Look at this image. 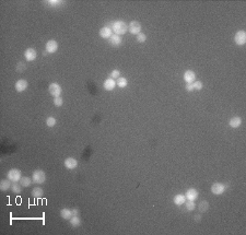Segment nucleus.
I'll return each instance as SVG.
<instances>
[{
    "label": "nucleus",
    "instance_id": "6",
    "mask_svg": "<svg viewBox=\"0 0 246 235\" xmlns=\"http://www.w3.org/2000/svg\"><path fill=\"white\" fill-rule=\"evenodd\" d=\"M141 29L142 27L138 21H131L128 25V32H130L132 35H138L139 33H141Z\"/></svg>",
    "mask_w": 246,
    "mask_h": 235
},
{
    "label": "nucleus",
    "instance_id": "7",
    "mask_svg": "<svg viewBox=\"0 0 246 235\" xmlns=\"http://www.w3.org/2000/svg\"><path fill=\"white\" fill-rule=\"evenodd\" d=\"M225 185L222 184V183H214V184L211 186V193H213V195H222V193L225 191Z\"/></svg>",
    "mask_w": 246,
    "mask_h": 235
},
{
    "label": "nucleus",
    "instance_id": "27",
    "mask_svg": "<svg viewBox=\"0 0 246 235\" xmlns=\"http://www.w3.org/2000/svg\"><path fill=\"white\" fill-rule=\"evenodd\" d=\"M185 207H186L187 211H194L196 209V203H195V201L187 200V202H185Z\"/></svg>",
    "mask_w": 246,
    "mask_h": 235
},
{
    "label": "nucleus",
    "instance_id": "14",
    "mask_svg": "<svg viewBox=\"0 0 246 235\" xmlns=\"http://www.w3.org/2000/svg\"><path fill=\"white\" fill-rule=\"evenodd\" d=\"M184 81L186 83H194L196 81V73L193 70H186L184 72Z\"/></svg>",
    "mask_w": 246,
    "mask_h": 235
},
{
    "label": "nucleus",
    "instance_id": "30",
    "mask_svg": "<svg viewBox=\"0 0 246 235\" xmlns=\"http://www.w3.org/2000/svg\"><path fill=\"white\" fill-rule=\"evenodd\" d=\"M137 36V42L138 43H145V41H147V35H145V33H139L138 35H136Z\"/></svg>",
    "mask_w": 246,
    "mask_h": 235
},
{
    "label": "nucleus",
    "instance_id": "24",
    "mask_svg": "<svg viewBox=\"0 0 246 235\" xmlns=\"http://www.w3.org/2000/svg\"><path fill=\"white\" fill-rule=\"evenodd\" d=\"M20 182H17V183H12V186H11V190L13 191L14 193H21L22 191V185L19 184Z\"/></svg>",
    "mask_w": 246,
    "mask_h": 235
},
{
    "label": "nucleus",
    "instance_id": "23",
    "mask_svg": "<svg viewBox=\"0 0 246 235\" xmlns=\"http://www.w3.org/2000/svg\"><path fill=\"white\" fill-rule=\"evenodd\" d=\"M116 84H117V86L124 89V88H126V86H128V81H127V79H126V78L119 77L118 79H117V81H116Z\"/></svg>",
    "mask_w": 246,
    "mask_h": 235
},
{
    "label": "nucleus",
    "instance_id": "9",
    "mask_svg": "<svg viewBox=\"0 0 246 235\" xmlns=\"http://www.w3.org/2000/svg\"><path fill=\"white\" fill-rule=\"evenodd\" d=\"M27 86H29V83H27V80L20 79V80H18V81L16 82V86H14V88H16L17 92L22 93V92H24V91L27 90Z\"/></svg>",
    "mask_w": 246,
    "mask_h": 235
},
{
    "label": "nucleus",
    "instance_id": "16",
    "mask_svg": "<svg viewBox=\"0 0 246 235\" xmlns=\"http://www.w3.org/2000/svg\"><path fill=\"white\" fill-rule=\"evenodd\" d=\"M108 42H110V44L112 45V46L118 47L119 45H121V43H123V40H121V37L119 35L113 34V35L110 37V40H108Z\"/></svg>",
    "mask_w": 246,
    "mask_h": 235
},
{
    "label": "nucleus",
    "instance_id": "12",
    "mask_svg": "<svg viewBox=\"0 0 246 235\" xmlns=\"http://www.w3.org/2000/svg\"><path fill=\"white\" fill-rule=\"evenodd\" d=\"M24 57L27 61H34L36 59V57H37V51L34 48H27L24 51Z\"/></svg>",
    "mask_w": 246,
    "mask_h": 235
},
{
    "label": "nucleus",
    "instance_id": "33",
    "mask_svg": "<svg viewBox=\"0 0 246 235\" xmlns=\"http://www.w3.org/2000/svg\"><path fill=\"white\" fill-rule=\"evenodd\" d=\"M121 77V71L118 70V69H115V70H113L112 72H111L110 75V78H112V79H118V78Z\"/></svg>",
    "mask_w": 246,
    "mask_h": 235
},
{
    "label": "nucleus",
    "instance_id": "18",
    "mask_svg": "<svg viewBox=\"0 0 246 235\" xmlns=\"http://www.w3.org/2000/svg\"><path fill=\"white\" fill-rule=\"evenodd\" d=\"M173 202L176 206H182V204H184L185 202H186V197H185V195H183V193H178V195H176L175 197L173 198Z\"/></svg>",
    "mask_w": 246,
    "mask_h": 235
},
{
    "label": "nucleus",
    "instance_id": "32",
    "mask_svg": "<svg viewBox=\"0 0 246 235\" xmlns=\"http://www.w3.org/2000/svg\"><path fill=\"white\" fill-rule=\"evenodd\" d=\"M62 104H64V100L62 97H54V105L56 107H60V106H62Z\"/></svg>",
    "mask_w": 246,
    "mask_h": 235
},
{
    "label": "nucleus",
    "instance_id": "26",
    "mask_svg": "<svg viewBox=\"0 0 246 235\" xmlns=\"http://www.w3.org/2000/svg\"><path fill=\"white\" fill-rule=\"evenodd\" d=\"M57 124V120H56V118L54 116H49V117H47V119H46V125H47V127H49V128H53L54 126Z\"/></svg>",
    "mask_w": 246,
    "mask_h": 235
},
{
    "label": "nucleus",
    "instance_id": "3",
    "mask_svg": "<svg viewBox=\"0 0 246 235\" xmlns=\"http://www.w3.org/2000/svg\"><path fill=\"white\" fill-rule=\"evenodd\" d=\"M48 92H49V94H51L53 97H59L60 95H62V88L60 86L59 83L53 82V83L49 84Z\"/></svg>",
    "mask_w": 246,
    "mask_h": 235
},
{
    "label": "nucleus",
    "instance_id": "34",
    "mask_svg": "<svg viewBox=\"0 0 246 235\" xmlns=\"http://www.w3.org/2000/svg\"><path fill=\"white\" fill-rule=\"evenodd\" d=\"M25 69V66L23 62H19L18 65H17V71H19V72H21V71H23Z\"/></svg>",
    "mask_w": 246,
    "mask_h": 235
},
{
    "label": "nucleus",
    "instance_id": "25",
    "mask_svg": "<svg viewBox=\"0 0 246 235\" xmlns=\"http://www.w3.org/2000/svg\"><path fill=\"white\" fill-rule=\"evenodd\" d=\"M70 224L72 226H79L81 224V219L78 215H72L70 219Z\"/></svg>",
    "mask_w": 246,
    "mask_h": 235
},
{
    "label": "nucleus",
    "instance_id": "35",
    "mask_svg": "<svg viewBox=\"0 0 246 235\" xmlns=\"http://www.w3.org/2000/svg\"><path fill=\"white\" fill-rule=\"evenodd\" d=\"M71 211H72V215H78V214H79V209H78V208L71 209Z\"/></svg>",
    "mask_w": 246,
    "mask_h": 235
},
{
    "label": "nucleus",
    "instance_id": "15",
    "mask_svg": "<svg viewBox=\"0 0 246 235\" xmlns=\"http://www.w3.org/2000/svg\"><path fill=\"white\" fill-rule=\"evenodd\" d=\"M64 165L68 169H75L78 166V161L75 158H67L64 161Z\"/></svg>",
    "mask_w": 246,
    "mask_h": 235
},
{
    "label": "nucleus",
    "instance_id": "11",
    "mask_svg": "<svg viewBox=\"0 0 246 235\" xmlns=\"http://www.w3.org/2000/svg\"><path fill=\"white\" fill-rule=\"evenodd\" d=\"M99 35L104 40H110V37L113 35V31L110 27H103L99 31Z\"/></svg>",
    "mask_w": 246,
    "mask_h": 235
},
{
    "label": "nucleus",
    "instance_id": "5",
    "mask_svg": "<svg viewBox=\"0 0 246 235\" xmlns=\"http://www.w3.org/2000/svg\"><path fill=\"white\" fill-rule=\"evenodd\" d=\"M234 43L237 46H243L246 44V32L241 30V31H237L236 34L234 35Z\"/></svg>",
    "mask_w": 246,
    "mask_h": 235
},
{
    "label": "nucleus",
    "instance_id": "4",
    "mask_svg": "<svg viewBox=\"0 0 246 235\" xmlns=\"http://www.w3.org/2000/svg\"><path fill=\"white\" fill-rule=\"evenodd\" d=\"M7 178L11 180L12 183L20 182V179L22 178V173H21V171L18 169H11L7 173Z\"/></svg>",
    "mask_w": 246,
    "mask_h": 235
},
{
    "label": "nucleus",
    "instance_id": "17",
    "mask_svg": "<svg viewBox=\"0 0 246 235\" xmlns=\"http://www.w3.org/2000/svg\"><path fill=\"white\" fill-rule=\"evenodd\" d=\"M229 125H230V127L233 128V129H236V128H239V126L242 125V118L239 116L232 117V118L230 119V121H229Z\"/></svg>",
    "mask_w": 246,
    "mask_h": 235
},
{
    "label": "nucleus",
    "instance_id": "36",
    "mask_svg": "<svg viewBox=\"0 0 246 235\" xmlns=\"http://www.w3.org/2000/svg\"><path fill=\"white\" fill-rule=\"evenodd\" d=\"M186 90L188 91V92H190V91H194V90H193V86H191V83H187V84H186Z\"/></svg>",
    "mask_w": 246,
    "mask_h": 235
},
{
    "label": "nucleus",
    "instance_id": "10",
    "mask_svg": "<svg viewBox=\"0 0 246 235\" xmlns=\"http://www.w3.org/2000/svg\"><path fill=\"white\" fill-rule=\"evenodd\" d=\"M199 196V193L196 188H189L187 189L186 193H185V197H186V200H190V201H195L196 199Z\"/></svg>",
    "mask_w": 246,
    "mask_h": 235
},
{
    "label": "nucleus",
    "instance_id": "28",
    "mask_svg": "<svg viewBox=\"0 0 246 235\" xmlns=\"http://www.w3.org/2000/svg\"><path fill=\"white\" fill-rule=\"evenodd\" d=\"M208 208H209V203H208V201H201L199 203V206H198V209H199V211L200 212H206L207 210H208Z\"/></svg>",
    "mask_w": 246,
    "mask_h": 235
},
{
    "label": "nucleus",
    "instance_id": "2",
    "mask_svg": "<svg viewBox=\"0 0 246 235\" xmlns=\"http://www.w3.org/2000/svg\"><path fill=\"white\" fill-rule=\"evenodd\" d=\"M32 179L35 184H44L46 182V173L42 169H35L32 174Z\"/></svg>",
    "mask_w": 246,
    "mask_h": 235
},
{
    "label": "nucleus",
    "instance_id": "29",
    "mask_svg": "<svg viewBox=\"0 0 246 235\" xmlns=\"http://www.w3.org/2000/svg\"><path fill=\"white\" fill-rule=\"evenodd\" d=\"M191 86H193V90H197V91L202 90V88H204V84L200 81H195L194 83H191Z\"/></svg>",
    "mask_w": 246,
    "mask_h": 235
},
{
    "label": "nucleus",
    "instance_id": "31",
    "mask_svg": "<svg viewBox=\"0 0 246 235\" xmlns=\"http://www.w3.org/2000/svg\"><path fill=\"white\" fill-rule=\"evenodd\" d=\"M47 3H48L51 7H58V6L62 5V1H60V0H48L47 1Z\"/></svg>",
    "mask_w": 246,
    "mask_h": 235
},
{
    "label": "nucleus",
    "instance_id": "19",
    "mask_svg": "<svg viewBox=\"0 0 246 235\" xmlns=\"http://www.w3.org/2000/svg\"><path fill=\"white\" fill-rule=\"evenodd\" d=\"M11 180L10 179H2L0 182V190L1 191H7L8 189H11Z\"/></svg>",
    "mask_w": 246,
    "mask_h": 235
},
{
    "label": "nucleus",
    "instance_id": "20",
    "mask_svg": "<svg viewBox=\"0 0 246 235\" xmlns=\"http://www.w3.org/2000/svg\"><path fill=\"white\" fill-rule=\"evenodd\" d=\"M60 217L64 220H70L72 217V211L69 208H64L60 210Z\"/></svg>",
    "mask_w": 246,
    "mask_h": 235
},
{
    "label": "nucleus",
    "instance_id": "21",
    "mask_svg": "<svg viewBox=\"0 0 246 235\" xmlns=\"http://www.w3.org/2000/svg\"><path fill=\"white\" fill-rule=\"evenodd\" d=\"M32 197L34 198H41L43 197V195H44V190H43L41 187H35V188L32 189Z\"/></svg>",
    "mask_w": 246,
    "mask_h": 235
},
{
    "label": "nucleus",
    "instance_id": "22",
    "mask_svg": "<svg viewBox=\"0 0 246 235\" xmlns=\"http://www.w3.org/2000/svg\"><path fill=\"white\" fill-rule=\"evenodd\" d=\"M32 182H33L32 177L30 178V177H27V176H22V178L20 179V184L22 185V187H30Z\"/></svg>",
    "mask_w": 246,
    "mask_h": 235
},
{
    "label": "nucleus",
    "instance_id": "13",
    "mask_svg": "<svg viewBox=\"0 0 246 235\" xmlns=\"http://www.w3.org/2000/svg\"><path fill=\"white\" fill-rule=\"evenodd\" d=\"M116 81H115L114 79H112V78H107V79L105 80V81L103 82V88L105 91H113L115 89V86H116Z\"/></svg>",
    "mask_w": 246,
    "mask_h": 235
},
{
    "label": "nucleus",
    "instance_id": "8",
    "mask_svg": "<svg viewBox=\"0 0 246 235\" xmlns=\"http://www.w3.org/2000/svg\"><path fill=\"white\" fill-rule=\"evenodd\" d=\"M45 49L48 54H54L58 51V43L55 40H49L45 45Z\"/></svg>",
    "mask_w": 246,
    "mask_h": 235
},
{
    "label": "nucleus",
    "instance_id": "1",
    "mask_svg": "<svg viewBox=\"0 0 246 235\" xmlns=\"http://www.w3.org/2000/svg\"><path fill=\"white\" fill-rule=\"evenodd\" d=\"M107 27H110L111 29H112L113 33H115L116 35H119V36L125 35L128 32V25L126 24V22H124V21H121V20L112 22L110 25H107Z\"/></svg>",
    "mask_w": 246,
    "mask_h": 235
}]
</instances>
